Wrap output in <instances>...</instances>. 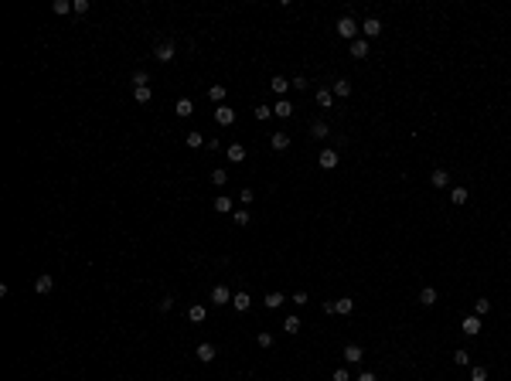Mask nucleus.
I'll use <instances>...</instances> for the list:
<instances>
[{
  "mask_svg": "<svg viewBox=\"0 0 511 381\" xmlns=\"http://www.w3.org/2000/svg\"><path fill=\"white\" fill-rule=\"evenodd\" d=\"M232 221H235V225H239V228H246L249 221H252V214H249L246 208H239V211H232Z\"/></svg>",
  "mask_w": 511,
  "mask_h": 381,
  "instance_id": "obj_24",
  "label": "nucleus"
},
{
  "mask_svg": "<svg viewBox=\"0 0 511 381\" xmlns=\"http://www.w3.org/2000/svg\"><path fill=\"white\" fill-rule=\"evenodd\" d=\"M170 306H174V296H164V300H160V310H164V313H167Z\"/></svg>",
  "mask_w": 511,
  "mask_h": 381,
  "instance_id": "obj_46",
  "label": "nucleus"
},
{
  "mask_svg": "<svg viewBox=\"0 0 511 381\" xmlns=\"http://www.w3.org/2000/svg\"><path fill=\"white\" fill-rule=\"evenodd\" d=\"M293 303H297V306H307V303H310V296H307L303 289H297V293H293Z\"/></svg>",
  "mask_w": 511,
  "mask_h": 381,
  "instance_id": "obj_41",
  "label": "nucleus"
},
{
  "mask_svg": "<svg viewBox=\"0 0 511 381\" xmlns=\"http://www.w3.org/2000/svg\"><path fill=\"white\" fill-rule=\"evenodd\" d=\"M314 99H317V106H321V109H331V106H334V92H331V89H324V85L314 92Z\"/></svg>",
  "mask_w": 511,
  "mask_h": 381,
  "instance_id": "obj_11",
  "label": "nucleus"
},
{
  "mask_svg": "<svg viewBox=\"0 0 511 381\" xmlns=\"http://www.w3.org/2000/svg\"><path fill=\"white\" fill-rule=\"evenodd\" d=\"M355 381H375V371H361V375H358Z\"/></svg>",
  "mask_w": 511,
  "mask_h": 381,
  "instance_id": "obj_47",
  "label": "nucleus"
},
{
  "mask_svg": "<svg viewBox=\"0 0 511 381\" xmlns=\"http://www.w3.org/2000/svg\"><path fill=\"white\" fill-rule=\"evenodd\" d=\"M471 381H488V368H471Z\"/></svg>",
  "mask_w": 511,
  "mask_h": 381,
  "instance_id": "obj_38",
  "label": "nucleus"
},
{
  "mask_svg": "<svg viewBox=\"0 0 511 381\" xmlns=\"http://www.w3.org/2000/svg\"><path fill=\"white\" fill-rule=\"evenodd\" d=\"M361 358H365V351H361L358 344H348L344 347V361L348 364H361Z\"/></svg>",
  "mask_w": 511,
  "mask_h": 381,
  "instance_id": "obj_12",
  "label": "nucleus"
},
{
  "mask_svg": "<svg viewBox=\"0 0 511 381\" xmlns=\"http://www.w3.org/2000/svg\"><path fill=\"white\" fill-rule=\"evenodd\" d=\"M368 51H372V41H365V38L351 41V58H368Z\"/></svg>",
  "mask_w": 511,
  "mask_h": 381,
  "instance_id": "obj_10",
  "label": "nucleus"
},
{
  "mask_svg": "<svg viewBox=\"0 0 511 381\" xmlns=\"http://www.w3.org/2000/svg\"><path fill=\"white\" fill-rule=\"evenodd\" d=\"M283 303H286L283 293H269V296H266V306H269V310H280Z\"/></svg>",
  "mask_w": 511,
  "mask_h": 381,
  "instance_id": "obj_29",
  "label": "nucleus"
},
{
  "mask_svg": "<svg viewBox=\"0 0 511 381\" xmlns=\"http://www.w3.org/2000/svg\"><path fill=\"white\" fill-rule=\"evenodd\" d=\"M72 10L75 14H89V0H72Z\"/></svg>",
  "mask_w": 511,
  "mask_h": 381,
  "instance_id": "obj_40",
  "label": "nucleus"
},
{
  "mask_svg": "<svg viewBox=\"0 0 511 381\" xmlns=\"http://www.w3.org/2000/svg\"><path fill=\"white\" fill-rule=\"evenodd\" d=\"M331 92L338 95V99H348V95H351V82H348V78H338V82L331 85Z\"/></svg>",
  "mask_w": 511,
  "mask_h": 381,
  "instance_id": "obj_18",
  "label": "nucleus"
},
{
  "mask_svg": "<svg viewBox=\"0 0 511 381\" xmlns=\"http://www.w3.org/2000/svg\"><path fill=\"white\" fill-rule=\"evenodd\" d=\"M215 211H218V214H232V211H235V208H232V197L218 194V197H215Z\"/></svg>",
  "mask_w": 511,
  "mask_h": 381,
  "instance_id": "obj_21",
  "label": "nucleus"
},
{
  "mask_svg": "<svg viewBox=\"0 0 511 381\" xmlns=\"http://www.w3.org/2000/svg\"><path fill=\"white\" fill-rule=\"evenodd\" d=\"M184 143H188L191 150H198V147H205L208 140H205V133H198V130H194V133H188V136H184Z\"/></svg>",
  "mask_w": 511,
  "mask_h": 381,
  "instance_id": "obj_23",
  "label": "nucleus"
},
{
  "mask_svg": "<svg viewBox=\"0 0 511 381\" xmlns=\"http://www.w3.org/2000/svg\"><path fill=\"white\" fill-rule=\"evenodd\" d=\"M286 147H290V133H283V130L273 133V150H286Z\"/></svg>",
  "mask_w": 511,
  "mask_h": 381,
  "instance_id": "obj_25",
  "label": "nucleus"
},
{
  "mask_svg": "<svg viewBox=\"0 0 511 381\" xmlns=\"http://www.w3.org/2000/svg\"><path fill=\"white\" fill-rule=\"evenodd\" d=\"M269 116H273V109H269V106H256V119H263V123H266Z\"/></svg>",
  "mask_w": 511,
  "mask_h": 381,
  "instance_id": "obj_42",
  "label": "nucleus"
},
{
  "mask_svg": "<svg viewBox=\"0 0 511 381\" xmlns=\"http://www.w3.org/2000/svg\"><path fill=\"white\" fill-rule=\"evenodd\" d=\"M211 184H215V188H225V184H228V174L222 171V167H215V171H211Z\"/></svg>",
  "mask_w": 511,
  "mask_h": 381,
  "instance_id": "obj_28",
  "label": "nucleus"
},
{
  "mask_svg": "<svg viewBox=\"0 0 511 381\" xmlns=\"http://www.w3.org/2000/svg\"><path fill=\"white\" fill-rule=\"evenodd\" d=\"M273 116H280V119H290V116H293V102H286V99H280V102L273 106Z\"/></svg>",
  "mask_w": 511,
  "mask_h": 381,
  "instance_id": "obj_19",
  "label": "nucleus"
},
{
  "mask_svg": "<svg viewBox=\"0 0 511 381\" xmlns=\"http://www.w3.org/2000/svg\"><path fill=\"white\" fill-rule=\"evenodd\" d=\"M488 310H491V300H477V303H474V317H484Z\"/></svg>",
  "mask_w": 511,
  "mask_h": 381,
  "instance_id": "obj_36",
  "label": "nucleus"
},
{
  "mask_svg": "<svg viewBox=\"0 0 511 381\" xmlns=\"http://www.w3.org/2000/svg\"><path fill=\"white\" fill-rule=\"evenodd\" d=\"M307 85H310V82H307L303 75H297V78H293V89H307Z\"/></svg>",
  "mask_w": 511,
  "mask_h": 381,
  "instance_id": "obj_45",
  "label": "nucleus"
},
{
  "mask_svg": "<svg viewBox=\"0 0 511 381\" xmlns=\"http://www.w3.org/2000/svg\"><path fill=\"white\" fill-rule=\"evenodd\" d=\"M310 133L317 136V140H324V136L331 133V126H327V123H324V119H317V123H314V126H310Z\"/></svg>",
  "mask_w": 511,
  "mask_h": 381,
  "instance_id": "obj_31",
  "label": "nucleus"
},
{
  "mask_svg": "<svg viewBox=\"0 0 511 381\" xmlns=\"http://www.w3.org/2000/svg\"><path fill=\"white\" fill-rule=\"evenodd\" d=\"M450 201L454 204H464L467 201V188H450Z\"/></svg>",
  "mask_w": 511,
  "mask_h": 381,
  "instance_id": "obj_32",
  "label": "nucleus"
},
{
  "mask_svg": "<svg viewBox=\"0 0 511 381\" xmlns=\"http://www.w3.org/2000/svg\"><path fill=\"white\" fill-rule=\"evenodd\" d=\"M51 10H55V14H68V10H72V0H55Z\"/></svg>",
  "mask_w": 511,
  "mask_h": 381,
  "instance_id": "obj_35",
  "label": "nucleus"
},
{
  "mask_svg": "<svg viewBox=\"0 0 511 381\" xmlns=\"http://www.w3.org/2000/svg\"><path fill=\"white\" fill-rule=\"evenodd\" d=\"M454 364H457V368H467V364H471V354H467V351H457V354H454Z\"/></svg>",
  "mask_w": 511,
  "mask_h": 381,
  "instance_id": "obj_37",
  "label": "nucleus"
},
{
  "mask_svg": "<svg viewBox=\"0 0 511 381\" xmlns=\"http://www.w3.org/2000/svg\"><path fill=\"white\" fill-rule=\"evenodd\" d=\"M321 171H334L338 167V150H321Z\"/></svg>",
  "mask_w": 511,
  "mask_h": 381,
  "instance_id": "obj_9",
  "label": "nucleus"
},
{
  "mask_svg": "<svg viewBox=\"0 0 511 381\" xmlns=\"http://www.w3.org/2000/svg\"><path fill=\"white\" fill-rule=\"evenodd\" d=\"M194 358H198L201 364H211V361H215V344H208V341H205V344H198Z\"/></svg>",
  "mask_w": 511,
  "mask_h": 381,
  "instance_id": "obj_7",
  "label": "nucleus"
},
{
  "mask_svg": "<svg viewBox=\"0 0 511 381\" xmlns=\"http://www.w3.org/2000/svg\"><path fill=\"white\" fill-rule=\"evenodd\" d=\"M252 197H256L252 190H239V201H242V204H252Z\"/></svg>",
  "mask_w": 511,
  "mask_h": 381,
  "instance_id": "obj_44",
  "label": "nucleus"
},
{
  "mask_svg": "<svg viewBox=\"0 0 511 381\" xmlns=\"http://www.w3.org/2000/svg\"><path fill=\"white\" fill-rule=\"evenodd\" d=\"M188 320H191V324H201V320H205V306L194 303V306L188 310Z\"/></svg>",
  "mask_w": 511,
  "mask_h": 381,
  "instance_id": "obj_27",
  "label": "nucleus"
},
{
  "mask_svg": "<svg viewBox=\"0 0 511 381\" xmlns=\"http://www.w3.org/2000/svg\"><path fill=\"white\" fill-rule=\"evenodd\" d=\"M133 99L143 106V102H150V85H143V89H133Z\"/></svg>",
  "mask_w": 511,
  "mask_h": 381,
  "instance_id": "obj_34",
  "label": "nucleus"
},
{
  "mask_svg": "<svg viewBox=\"0 0 511 381\" xmlns=\"http://www.w3.org/2000/svg\"><path fill=\"white\" fill-rule=\"evenodd\" d=\"M283 330H286V334H297V330H300V317H293V313L283 317Z\"/></svg>",
  "mask_w": 511,
  "mask_h": 381,
  "instance_id": "obj_30",
  "label": "nucleus"
},
{
  "mask_svg": "<svg viewBox=\"0 0 511 381\" xmlns=\"http://www.w3.org/2000/svg\"><path fill=\"white\" fill-rule=\"evenodd\" d=\"M419 303H423V306H433L436 303V289H433V286H423V289H419Z\"/></svg>",
  "mask_w": 511,
  "mask_h": 381,
  "instance_id": "obj_22",
  "label": "nucleus"
},
{
  "mask_svg": "<svg viewBox=\"0 0 511 381\" xmlns=\"http://www.w3.org/2000/svg\"><path fill=\"white\" fill-rule=\"evenodd\" d=\"M430 184H433V188H447V184H450V174H447L443 167H440V171H433V174H430Z\"/></svg>",
  "mask_w": 511,
  "mask_h": 381,
  "instance_id": "obj_20",
  "label": "nucleus"
},
{
  "mask_svg": "<svg viewBox=\"0 0 511 381\" xmlns=\"http://www.w3.org/2000/svg\"><path fill=\"white\" fill-rule=\"evenodd\" d=\"M331 381H351V378H348V371H344V368H338V371L331 375Z\"/></svg>",
  "mask_w": 511,
  "mask_h": 381,
  "instance_id": "obj_43",
  "label": "nucleus"
},
{
  "mask_svg": "<svg viewBox=\"0 0 511 381\" xmlns=\"http://www.w3.org/2000/svg\"><path fill=\"white\" fill-rule=\"evenodd\" d=\"M51 289H55V279L48 272H41L38 279H34V293H51Z\"/></svg>",
  "mask_w": 511,
  "mask_h": 381,
  "instance_id": "obj_13",
  "label": "nucleus"
},
{
  "mask_svg": "<svg viewBox=\"0 0 511 381\" xmlns=\"http://www.w3.org/2000/svg\"><path fill=\"white\" fill-rule=\"evenodd\" d=\"M147 82H150V75H147L143 68H140V72H133V89H143Z\"/></svg>",
  "mask_w": 511,
  "mask_h": 381,
  "instance_id": "obj_33",
  "label": "nucleus"
},
{
  "mask_svg": "<svg viewBox=\"0 0 511 381\" xmlns=\"http://www.w3.org/2000/svg\"><path fill=\"white\" fill-rule=\"evenodd\" d=\"M232 306H235V310H239V313H246L249 306H252V296H249V293H242V289H239V293H235V296H232Z\"/></svg>",
  "mask_w": 511,
  "mask_h": 381,
  "instance_id": "obj_14",
  "label": "nucleus"
},
{
  "mask_svg": "<svg viewBox=\"0 0 511 381\" xmlns=\"http://www.w3.org/2000/svg\"><path fill=\"white\" fill-rule=\"evenodd\" d=\"M481 327H484V324H481V317H474V313L460 320V330H464L467 337H477V334H481Z\"/></svg>",
  "mask_w": 511,
  "mask_h": 381,
  "instance_id": "obj_5",
  "label": "nucleus"
},
{
  "mask_svg": "<svg viewBox=\"0 0 511 381\" xmlns=\"http://www.w3.org/2000/svg\"><path fill=\"white\" fill-rule=\"evenodd\" d=\"M232 296H235V293H232L228 286H215V289H211V306H225V303H232Z\"/></svg>",
  "mask_w": 511,
  "mask_h": 381,
  "instance_id": "obj_3",
  "label": "nucleus"
},
{
  "mask_svg": "<svg viewBox=\"0 0 511 381\" xmlns=\"http://www.w3.org/2000/svg\"><path fill=\"white\" fill-rule=\"evenodd\" d=\"M177 55V48H174V41H160L157 48H153V58L157 61H170V58Z\"/></svg>",
  "mask_w": 511,
  "mask_h": 381,
  "instance_id": "obj_4",
  "label": "nucleus"
},
{
  "mask_svg": "<svg viewBox=\"0 0 511 381\" xmlns=\"http://www.w3.org/2000/svg\"><path fill=\"white\" fill-rule=\"evenodd\" d=\"M256 341H259V347H273V344H276V341H273V334H269V330H263V334H259Z\"/></svg>",
  "mask_w": 511,
  "mask_h": 381,
  "instance_id": "obj_39",
  "label": "nucleus"
},
{
  "mask_svg": "<svg viewBox=\"0 0 511 381\" xmlns=\"http://www.w3.org/2000/svg\"><path fill=\"white\" fill-rule=\"evenodd\" d=\"M290 85H293V82H290L286 75H273V78H269V89H273L276 95H286V92H290Z\"/></svg>",
  "mask_w": 511,
  "mask_h": 381,
  "instance_id": "obj_8",
  "label": "nucleus"
},
{
  "mask_svg": "<svg viewBox=\"0 0 511 381\" xmlns=\"http://www.w3.org/2000/svg\"><path fill=\"white\" fill-rule=\"evenodd\" d=\"M208 99L215 102V106H225V85H218V82L208 85Z\"/></svg>",
  "mask_w": 511,
  "mask_h": 381,
  "instance_id": "obj_16",
  "label": "nucleus"
},
{
  "mask_svg": "<svg viewBox=\"0 0 511 381\" xmlns=\"http://www.w3.org/2000/svg\"><path fill=\"white\" fill-rule=\"evenodd\" d=\"M361 34H365V41L379 38V34H382V20L379 17H365V20H361Z\"/></svg>",
  "mask_w": 511,
  "mask_h": 381,
  "instance_id": "obj_2",
  "label": "nucleus"
},
{
  "mask_svg": "<svg viewBox=\"0 0 511 381\" xmlns=\"http://www.w3.org/2000/svg\"><path fill=\"white\" fill-rule=\"evenodd\" d=\"M225 157L232 160V164H242V160H246V147H242V143H232V147L225 150Z\"/></svg>",
  "mask_w": 511,
  "mask_h": 381,
  "instance_id": "obj_15",
  "label": "nucleus"
},
{
  "mask_svg": "<svg viewBox=\"0 0 511 381\" xmlns=\"http://www.w3.org/2000/svg\"><path fill=\"white\" fill-rule=\"evenodd\" d=\"M215 123H218V126H232V123H235V109H232V106H218V109H215Z\"/></svg>",
  "mask_w": 511,
  "mask_h": 381,
  "instance_id": "obj_6",
  "label": "nucleus"
},
{
  "mask_svg": "<svg viewBox=\"0 0 511 381\" xmlns=\"http://www.w3.org/2000/svg\"><path fill=\"white\" fill-rule=\"evenodd\" d=\"M351 310H355V300H348V296H344V300H334V313H344V317H348Z\"/></svg>",
  "mask_w": 511,
  "mask_h": 381,
  "instance_id": "obj_26",
  "label": "nucleus"
},
{
  "mask_svg": "<svg viewBox=\"0 0 511 381\" xmlns=\"http://www.w3.org/2000/svg\"><path fill=\"white\" fill-rule=\"evenodd\" d=\"M174 113L181 116V119H188V116L194 113V102H191V99H177V102H174Z\"/></svg>",
  "mask_w": 511,
  "mask_h": 381,
  "instance_id": "obj_17",
  "label": "nucleus"
},
{
  "mask_svg": "<svg viewBox=\"0 0 511 381\" xmlns=\"http://www.w3.org/2000/svg\"><path fill=\"white\" fill-rule=\"evenodd\" d=\"M334 31H338V34H341L344 41H358L361 24H358L355 17H351V14H344V17H338V27H334Z\"/></svg>",
  "mask_w": 511,
  "mask_h": 381,
  "instance_id": "obj_1",
  "label": "nucleus"
}]
</instances>
